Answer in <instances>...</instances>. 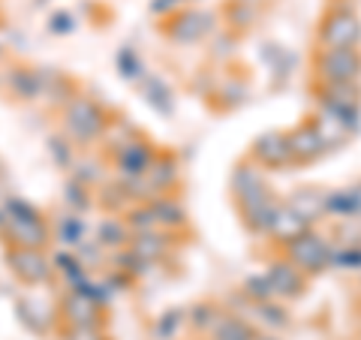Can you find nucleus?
<instances>
[{"label":"nucleus","instance_id":"1","mask_svg":"<svg viewBox=\"0 0 361 340\" xmlns=\"http://www.w3.org/2000/svg\"><path fill=\"white\" fill-rule=\"evenodd\" d=\"M316 42L319 49H358L361 18L346 0H329L319 28H316Z\"/></svg>","mask_w":361,"mask_h":340},{"label":"nucleus","instance_id":"2","mask_svg":"<svg viewBox=\"0 0 361 340\" xmlns=\"http://www.w3.org/2000/svg\"><path fill=\"white\" fill-rule=\"evenodd\" d=\"M217 25V13H211V9H199V6H180L178 13L166 16V25H163V33L169 40L175 42H199L205 40L208 33L214 30Z\"/></svg>","mask_w":361,"mask_h":340},{"label":"nucleus","instance_id":"3","mask_svg":"<svg viewBox=\"0 0 361 340\" xmlns=\"http://www.w3.org/2000/svg\"><path fill=\"white\" fill-rule=\"evenodd\" d=\"M313 66L322 82H355L361 73L358 49H316Z\"/></svg>","mask_w":361,"mask_h":340},{"label":"nucleus","instance_id":"4","mask_svg":"<svg viewBox=\"0 0 361 340\" xmlns=\"http://www.w3.org/2000/svg\"><path fill=\"white\" fill-rule=\"evenodd\" d=\"M286 259L295 268H301L304 274H319L329 265V244L319 235H313L310 229H304L292 241H286Z\"/></svg>","mask_w":361,"mask_h":340},{"label":"nucleus","instance_id":"5","mask_svg":"<svg viewBox=\"0 0 361 340\" xmlns=\"http://www.w3.org/2000/svg\"><path fill=\"white\" fill-rule=\"evenodd\" d=\"M289 139V151H292V163H313L319 160V157L325 154V145H329V139L319 133V127L316 123H301V127H295L292 133H286Z\"/></svg>","mask_w":361,"mask_h":340},{"label":"nucleus","instance_id":"6","mask_svg":"<svg viewBox=\"0 0 361 340\" xmlns=\"http://www.w3.org/2000/svg\"><path fill=\"white\" fill-rule=\"evenodd\" d=\"M66 127H70V133L75 139L90 142L106 127V118H103V111H99L97 103H90V99H75L70 106V111H66Z\"/></svg>","mask_w":361,"mask_h":340},{"label":"nucleus","instance_id":"7","mask_svg":"<svg viewBox=\"0 0 361 340\" xmlns=\"http://www.w3.org/2000/svg\"><path fill=\"white\" fill-rule=\"evenodd\" d=\"M250 157L259 166H268V169H283L292 163V151H289V139L286 133H265L253 142V151Z\"/></svg>","mask_w":361,"mask_h":340},{"label":"nucleus","instance_id":"8","mask_svg":"<svg viewBox=\"0 0 361 340\" xmlns=\"http://www.w3.org/2000/svg\"><path fill=\"white\" fill-rule=\"evenodd\" d=\"M268 286L274 296H286V298H298L304 292V271L295 268L289 262V259H283V262H274L268 268Z\"/></svg>","mask_w":361,"mask_h":340},{"label":"nucleus","instance_id":"9","mask_svg":"<svg viewBox=\"0 0 361 340\" xmlns=\"http://www.w3.org/2000/svg\"><path fill=\"white\" fill-rule=\"evenodd\" d=\"M13 262H16V271L27 283H42L45 277H49V265H45V259L37 250H30V247H21V250H16Z\"/></svg>","mask_w":361,"mask_h":340},{"label":"nucleus","instance_id":"10","mask_svg":"<svg viewBox=\"0 0 361 340\" xmlns=\"http://www.w3.org/2000/svg\"><path fill=\"white\" fill-rule=\"evenodd\" d=\"M154 163V151L148 145H139V142H127L121 151V169L127 175H145Z\"/></svg>","mask_w":361,"mask_h":340},{"label":"nucleus","instance_id":"11","mask_svg":"<svg viewBox=\"0 0 361 340\" xmlns=\"http://www.w3.org/2000/svg\"><path fill=\"white\" fill-rule=\"evenodd\" d=\"M214 337L217 340H256V334L250 332V325L241 322L238 316H223L214 328Z\"/></svg>","mask_w":361,"mask_h":340},{"label":"nucleus","instance_id":"12","mask_svg":"<svg viewBox=\"0 0 361 340\" xmlns=\"http://www.w3.org/2000/svg\"><path fill=\"white\" fill-rule=\"evenodd\" d=\"M151 211H154V217H157V226H160V223H166V226H180V223L187 220L184 208H180L175 199H160V202H154Z\"/></svg>","mask_w":361,"mask_h":340},{"label":"nucleus","instance_id":"13","mask_svg":"<svg viewBox=\"0 0 361 340\" xmlns=\"http://www.w3.org/2000/svg\"><path fill=\"white\" fill-rule=\"evenodd\" d=\"M151 169H154V187L157 190H166V187H172V181L178 178V169H175V160L169 157L166 163H151Z\"/></svg>","mask_w":361,"mask_h":340},{"label":"nucleus","instance_id":"14","mask_svg":"<svg viewBox=\"0 0 361 340\" xmlns=\"http://www.w3.org/2000/svg\"><path fill=\"white\" fill-rule=\"evenodd\" d=\"M190 0H154L151 4V13H157V16H172V13H178L180 6H187Z\"/></svg>","mask_w":361,"mask_h":340},{"label":"nucleus","instance_id":"15","mask_svg":"<svg viewBox=\"0 0 361 340\" xmlns=\"http://www.w3.org/2000/svg\"><path fill=\"white\" fill-rule=\"evenodd\" d=\"M145 241H154V238H151V235H142L139 241H135V253L145 250ZM160 253H163V244H154L151 250H148V256H151V259H154V256H160Z\"/></svg>","mask_w":361,"mask_h":340},{"label":"nucleus","instance_id":"16","mask_svg":"<svg viewBox=\"0 0 361 340\" xmlns=\"http://www.w3.org/2000/svg\"><path fill=\"white\" fill-rule=\"evenodd\" d=\"M353 199H355V214H361V187L353 190Z\"/></svg>","mask_w":361,"mask_h":340}]
</instances>
